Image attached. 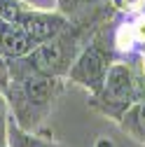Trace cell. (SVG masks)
<instances>
[{"instance_id":"obj_1","label":"cell","mask_w":145,"mask_h":147,"mask_svg":"<svg viewBox=\"0 0 145 147\" xmlns=\"http://www.w3.org/2000/svg\"><path fill=\"white\" fill-rule=\"evenodd\" d=\"M66 80L49 77L30 68L24 59L9 61V86L5 98L12 119L26 131H42L47 117L63 94Z\"/></svg>"},{"instance_id":"obj_2","label":"cell","mask_w":145,"mask_h":147,"mask_svg":"<svg viewBox=\"0 0 145 147\" xmlns=\"http://www.w3.org/2000/svg\"><path fill=\"white\" fill-rule=\"evenodd\" d=\"M140 100H145V72H143L140 56L117 59L110 65L98 91L89 94L91 110L112 119L115 124L124 117V112L131 105Z\"/></svg>"},{"instance_id":"obj_3","label":"cell","mask_w":145,"mask_h":147,"mask_svg":"<svg viewBox=\"0 0 145 147\" xmlns=\"http://www.w3.org/2000/svg\"><path fill=\"white\" fill-rule=\"evenodd\" d=\"M112 21L115 19L105 21L91 38H89V42L82 47V51L77 54V59L72 61L68 75H66V80L70 84L82 86L84 91H89V94L98 91V86L103 84L110 65L117 61V54H115V47H112V38H110Z\"/></svg>"},{"instance_id":"obj_4","label":"cell","mask_w":145,"mask_h":147,"mask_svg":"<svg viewBox=\"0 0 145 147\" xmlns=\"http://www.w3.org/2000/svg\"><path fill=\"white\" fill-rule=\"evenodd\" d=\"M0 19L26 28L38 42L54 38L70 19L59 9H40L28 0H0Z\"/></svg>"},{"instance_id":"obj_5","label":"cell","mask_w":145,"mask_h":147,"mask_svg":"<svg viewBox=\"0 0 145 147\" xmlns=\"http://www.w3.org/2000/svg\"><path fill=\"white\" fill-rule=\"evenodd\" d=\"M110 38L117 59L140 56L145 51V9L133 14H119L110 26Z\"/></svg>"},{"instance_id":"obj_6","label":"cell","mask_w":145,"mask_h":147,"mask_svg":"<svg viewBox=\"0 0 145 147\" xmlns=\"http://www.w3.org/2000/svg\"><path fill=\"white\" fill-rule=\"evenodd\" d=\"M38 45L40 42L35 40L26 28L0 19V49H3V54H5L9 61L28 56Z\"/></svg>"},{"instance_id":"obj_7","label":"cell","mask_w":145,"mask_h":147,"mask_svg":"<svg viewBox=\"0 0 145 147\" xmlns=\"http://www.w3.org/2000/svg\"><path fill=\"white\" fill-rule=\"evenodd\" d=\"M7 147H66L56 138L42 131H26L16 124L9 115V133H7Z\"/></svg>"},{"instance_id":"obj_8","label":"cell","mask_w":145,"mask_h":147,"mask_svg":"<svg viewBox=\"0 0 145 147\" xmlns=\"http://www.w3.org/2000/svg\"><path fill=\"white\" fill-rule=\"evenodd\" d=\"M117 124H119V128L126 136H131L136 142L145 145V100L131 105Z\"/></svg>"},{"instance_id":"obj_9","label":"cell","mask_w":145,"mask_h":147,"mask_svg":"<svg viewBox=\"0 0 145 147\" xmlns=\"http://www.w3.org/2000/svg\"><path fill=\"white\" fill-rule=\"evenodd\" d=\"M98 5H101L98 0H56V9L63 12L68 19H80L91 9H96Z\"/></svg>"},{"instance_id":"obj_10","label":"cell","mask_w":145,"mask_h":147,"mask_svg":"<svg viewBox=\"0 0 145 147\" xmlns=\"http://www.w3.org/2000/svg\"><path fill=\"white\" fill-rule=\"evenodd\" d=\"M7 133H9V103L0 91V147H7Z\"/></svg>"},{"instance_id":"obj_11","label":"cell","mask_w":145,"mask_h":147,"mask_svg":"<svg viewBox=\"0 0 145 147\" xmlns=\"http://www.w3.org/2000/svg\"><path fill=\"white\" fill-rule=\"evenodd\" d=\"M110 3L119 14H133L145 9V0H110Z\"/></svg>"},{"instance_id":"obj_12","label":"cell","mask_w":145,"mask_h":147,"mask_svg":"<svg viewBox=\"0 0 145 147\" xmlns=\"http://www.w3.org/2000/svg\"><path fill=\"white\" fill-rule=\"evenodd\" d=\"M94 147H115V142H112L110 138H98Z\"/></svg>"}]
</instances>
